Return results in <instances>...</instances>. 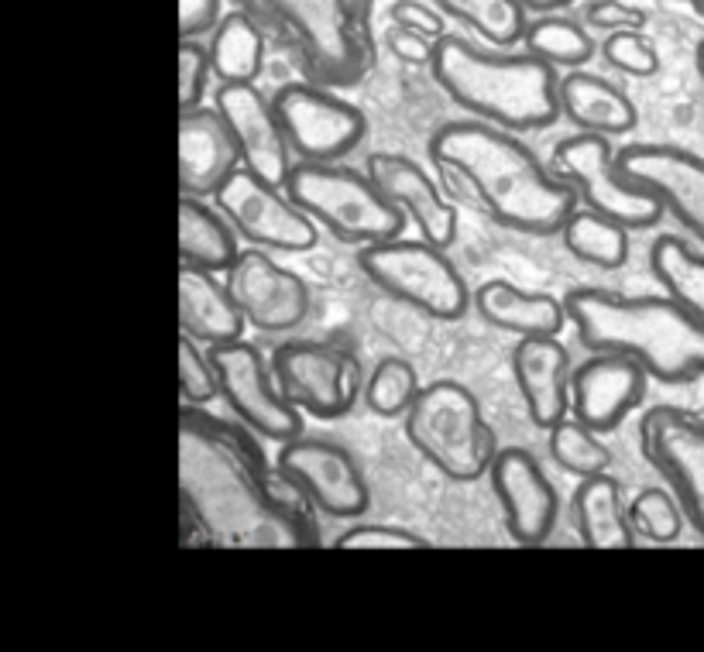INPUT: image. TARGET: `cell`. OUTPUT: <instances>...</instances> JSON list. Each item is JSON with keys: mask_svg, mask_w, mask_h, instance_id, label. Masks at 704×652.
Instances as JSON below:
<instances>
[{"mask_svg": "<svg viewBox=\"0 0 704 652\" xmlns=\"http://www.w3.org/2000/svg\"><path fill=\"white\" fill-rule=\"evenodd\" d=\"M388 18H392V24L409 27V32H419L433 42L440 35H447V24H443L440 11H433L430 4H416V0H396V4L388 8Z\"/></svg>", "mask_w": 704, "mask_h": 652, "instance_id": "60d3db41", "label": "cell"}, {"mask_svg": "<svg viewBox=\"0 0 704 652\" xmlns=\"http://www.w3.org/2000/svg\"><path fill=\"white\" fill-rule=\"evenodd\" d=\"M210 361L217 367V382L223 402L244 422L248 430L272 443H286L293 436H302V409L282 391L272 364L262 357V351L248 340H231V344H213Z\"/></svg>", "mask_w": 704, "mask_h": 652, "instance_id": "9c48e42d", "label": "cell"}, {"mask_svg": "<svg viewBox=\"0 0 704 652\" xmlns=\"http://www.w3.org/2000/svg\"><path fill=\"white\" fill-rule=\"evenodd\" d=\"M563 306L578 340L591 354H629L663 385H691L704 378V320L667 292L623 296L608 289H574Z\"/></svg>", "mask_w": 704, "mask_h": 652, "instance_id": "7a4b0ae2", "label": "cell"}, {"mask_svg": "<svg viewBox=\"0 0 704 652\" xmlns=\"http://www.w3.org/2000/svg\"><path fill=\"white\" fill-rule=\"evenodd\" d=\"M650 268L670 299H678L697 320H704V254L701 251H694L678 234H663L650 247Z\"/></svg>", "mask_w": 704, "mask_h": 652, "instance_id": "f546056e", "label": "cell"}, {"mask_svg": "<svg viewBox=\"0 0 704 652\" xmlns=\"http://www.w3.org/2000/svg\"><path fill=\"white\" fill-rule=\"evenodd\" d=\"M210 73V48H204L196 38H179V113L204 103Z\"/></svg>", "mask_w": 704, "mask_h": 652, "instance_id": "f35d334b", "label": "cell"}, {"mask_svg": "<svg viewBox=\"0 0 704 652\" xmlns=\"http://www.w3.org/2000/svg\"><path fill=\"white\" fill-rule=\"evenodd\" d=\"M220 24V0H179V38H200Z\"/></svg>", "mask_w": 704, "mask_h": 652, "instance_id": "7bdbcfd3", "label": "cell"}, {"mask_svg": "<svg viewBox=\"0 0 704 652\" xmlns=\"http://www.w3.org/2000/svg\"><path fill=\"white\" fill-rule=\"evenodd\" d=\"M337 550H430L427 535L403 526H351L333 540Z\"/></svg>", "mask_w": 704, "mask_h": 652, "instance_id": "74e56055", "label": "cell"}, {"mask_svg": "<svg viewBox=\"0 0 704 652\" xmlns=\"http://www.w3.org/2000/svg\"><path fill=\"white\" fill-rule=\"evenodd\" d=\"M210 63L220 82H255L265 66V38L244 11L223 14L210 32Z\"/></svg>", "mask_w": 704, "mask_h": 652, "instance_id": "83f0119b", "label": "cell"}, {"mask_svg": "<svg viewBox=\"0 0 704 652\" xmlns=\"http://www.w3.org/2000/svg\"><path fill=\"white\" fill-rule=\"evenodd\" d=\"M369 176L406 213V220L416 223L419 237L433 241L437 247H450L458 241L461 213L454 203L443 200L440 186L419 162L399 152H378L369 158Z\"/></svg>", "mask_w": 704, "mask_h": 652, "instance_id": "ffe728a7", "label": "cell"}, {"mask_svg": "<svg viewBox=\"0 0 704 652\" xmlns=\"http://www.w3.org/2000/svg\"><path fill=\"white\" fill-rule=\"evenodd\" d=\"M385 45L399 63H409V66H430L433 59V38L409 32V27H399V24L385 35Z\"/></svg>", "mask_w": 704, "mask_h": 652, "instance_id": "b9f144b4", "label": "cell"}, {"mask_svg": "<svg viewBox=\"0 0 704 652\" xmlns=\"http://www.w3.org/2000/svg\"><path fill=\"white\" fill-rule=\"evenodd\" d=\"M272 107L293 155L302 162H341L369 134V118L354 103L306 82H286L272 97Z\"/></svg>", "mask_w": 704, "mask_h": 652, "instance_id": "7c38bea8", "label": "cell"}, {"mask_svg": "<svg viewBox=\"0 0 704 652\" xmlns=\"http://www.w3.org/2000/svg\"><path fill=\"white\" fill-rule=\"evenodd\" d=\"M440 14L474 27L477 35L488 38L495 48H513L526 35V8L522 0H433Z\"/></svg>", "mask_w": 704, "mask_h": 652, "instance_id": "1f68e13d", "label": "cell"}, {"mask_svg": "<svg viewBox=\"0 0 704 652\" xmlns=\"http://www.w3.org/2000/svg\"><path fill=\"white\" fill-rule=\"evenodd\" d=\"M179 330L207 347L244 336L248 320L220 272L179 265Z\"/></svg>", "mask_w": 704, "mask_h": 652, "instance_id": "603a6c76", "label": "cell"}, {"mask_svg": "<svg viewBox=\"0 0 704 652\" xmlns=\"http://www.w3.org/2000/svg\"><path fill=\"white\" fill-rule=\"evenodd\" d=\"M550 168L563 183H571L578 189L581 203L587 210L623 223L629 231H650L667 213L657 192L618 173L612 141L605 134L578 131L571 137H563L550 155Z\"/></svg>", "mask_w": 704, "mask_h": 652, "instance_id": "ba28073f", "label": "cell"}, {"mask_svg": "<svg viewBox=\"0 0 704 652\" xmlns=\"http://www.w3.org/2000/svg\"><path fill=\"white\" fill-rule=\"evenodd\" d=\"M430 158L458 173L482 207L516 234L550 237L578 210V189L547 168L529 145L488 121H450L430 137Z\"/></svg>", "mask_w": 704, "mask_h": 652, "instance_id": "6da1fadb", "label": "cell"}, {"mask_svg": "<svg viewBox=\"0 0 704 652\" xmlns=\"http://www.w3.org/2000/svg\"><path fill=\"white\" fill-rule=\"evenodd\" d=\"M286 192L333 237L348 244H375L399 237L406 213L375 186L372 176L337 162H296Z\"/></svg>", "mask_w": 704, "mask_h": 652, "instance_id": "8992f818", "label": "cell"}, {"mask_svg": "<svg viewBox=\"0 0 704 652\" xmlns=\"http://www.w3.org/2000/svg\"><path fill=\"white\" fill-rule=\"evenodd\" d=\"M430 73L461 110L505 131H543L563 113L557 66L532 52H495L447 32L433 42Z\"/></svg>", "mask_w": 704, "mask_h": 652, "instance_id": "3957f363", "label": "cell"}, {"mask_svg": "<svg viewBox=\"0 0 704 652\" xmlns=\"http://www.w3.org/2000/svg\"><path fill=\"white\" fill-rule=\"evenodd\" d=\"M278 474L330 519H358L369 508V480L354 453L320 436H293L275 457Z\"/></svg>", "mask_w": 704, "mask_h": 652, "instance_id": "5bb4252c", "label": "cell"}, {"mask_svg": "<svg viewBox=\"0 0 704 652\" xmlns=\"http://www.w3.org/2000/svg\"><path fill=\"white\" fill-rule=\"evenodd\" d=\"M217 110L228 118L248 173L258 179L286 189L293 173V148L282 131V121L272 100L255 87V82H220Z\"/></svg>", "mask_w": 704, "mask_h": 652, "instance_id": "ac0fdd59", "label": "cell"}, {"mask_svg": "<svg viewBox=\"0 0 704 652\" xmlns=\"http://www.w3.org/2000/svg\"><path fill=\"white\" fill-rule=\"evenodd\" d=\"M228 286L244 320L262 333L296 330L309 313L306 281L296 272L275 265L265 247H251L238 254V262L228 272Z\"/></svg>", "mask_w": 704, "mask_h": 652, "instance_id": "d6986e66", "label": "cell"}, {"mask_svg": "<svg viewBox=\"0 0 704 652\" xmlns=\"http://www.w3.org/2000/svg\"><path fill=\"white\" fill-rule=\"evenodd\" d=\"M244 165L228 118L213 107L179 113V189L183 196H217Z\"/></svg>", "mask_w": 704, "mask_h": 652, "instance_id": "44dd1931", "label": "cell"}, {"mask_svg": "<svg viewBox=\"0 0 704 652\" xmlns=\"http://www.w3.org/2000/svg\"><path fill=\"white\" fill-rule=\"evenodd\" d=\"M618 173L660 196L667 213L678 217L704 244V158L678 145H629L615 155Z\"/></svg>", "mask_w": 704, "mask_h": 652, "instance_id": "e0dca14e", "label": "cell"}, {"mask_svg": "<svg viewBox=\"0 0 704 652\" xmlns=\"http://www.w3.org/2000/svg\"><path fill=\"white\" fill-rule=\"evenodd\" d=\"M584 18L591 27H598V32H623V27H639L642 32L646 24V11L626 4V0H591Z\"/></svg>", "mask_w": 704, "mask_h": 652, "instance_id": "ab89813d", "label": "cell"}, {"mask_svg": "<svg viewBox=\"0 0 704 652\" xmlns=\"http://www.w3.org/2000/svg\"><path fill=\"white\" fill-rule=\"evenodd\" d=\"M200 340H193L189 333L179 336V391L186 406H207L220 395L217 367L210 354H200Z\"/></svg>", "mask_w": 704, "mask_h": 652, "instance_id": "8d00e7d4", "label": "cell"}, {"mask_svg": "<svg viewBox=\"0 0 704 652\" xmlns=\"http://www.w3.org/2000/svg\"><path fill=\"white\" fill-rule=\"evenodd\" d=\"M602 55L605 63L626 76H657L660 69V52L657 45L646 38L639 27H623V32H608L602 42Z\"/></svg>", "mask_w": 704, "mask_h": 652, "instance_id": "d590c367", "label": "cell"}, {"mask_svg": "<svg viewBox=\"0 0 704 652\" xmlns=\"http://www.w3.org/2000/svg\"><path fill=\"white\" fill-rule=\"evenodd\" d=\"M419 375L406 357H382L364 382V406L382 419H399L419 395Z\"/></svg>", "mask_w": 704, "mask_h": 652, "instance_id": "836d02e7", "label": "cell"}, {"mask_svg": "<svg viewBox=\"0 0 704 652\" xmlns=\"http://www.w3.org/2000/svg\"><path fill=\"white\" fill-rule=\"evenodd\" d=\"M646 382H650V372L636 357L595 351L571 375V416L605 436L642 406Z\"/></svg>", "mask_w": 704, "mask_h": 652, "instance_id": "2e32d148", "label": "cell"}, {"mask_svg": "<svg viewBox=\"0 0 704 652\" xmlns=\"http://www.w3.org/2000/svg\"><path fill=\"white\" fill-rule=\"evenodd\" d=\"M241 234L223 210L207 207L200 196L179 200V262L228 275L241 254Z\"/></svg>", "mask_w": 704, "mask_h": 652, "instance_id": "4316f807", "label": "cell"}, {"mask_svg": "<svg viewBox=\"0 0 704 652\" xmlns=\"http://www.w3.org/2000/svg\"><path fill=\"white\" fill-rule=\"evenodd\" d=\"M513 375L532 427L550 430L571 412V354L557 336H519Z\"/></svg>", "mask_w": 704, "mask_h": 652, "instance_id": "7402d4cb", "label": "cell"}, {"mask_svg": "<svg viewBox=\"0 0 704 652\" xmlns=\"http://www.w3.org/2000/svg\"><path fill=\"white\" fill-rule=\"evenodd\" d=\"M571 516L578 540L591 550H632L636 529L629 519V505L623 501V485L605 471L581 477L571 501Z\"/></svg>", "mask_w": 704, "mask_h": 652, "instance_id": "d4e9b609", "label": "cell"}, {"mask_svg": "<svg viewBox=\"0 0 704 652\" xmlns=\"http://www.w3.org/2000/svg\"><path fill=\"white\" fill-rule=\"evenodd\" d=\"M571 4H578V0H522V8L526 11H532V14H557V11H563V8H571Z\"/></svg>", "mask_w": 704, "mask_h": 652, "instance_id": "ee69618b", "label": "cell"}, {"mask_svg": "<svg viewBox=\"0 0 704 652\" xmlns=\"http://www.w3.org/2000/svg\"><path fill=\"white\" fill-rule=\"evenodd\" d=\"M427 237H388L358 247V265L375 286L433 320H461L474 309V292L458 265Z\"/></svg>", "mask_w": 704, "mask_h": 652, "instance_id": "52a82bcc", "label": "cell"}, {"mask_svg": "<svg viewBox=\"0 0 704 652\" xmlns=\"http://www.w3.org/2000/svg\"><path fill=\"white\" fill-rule=\"evenodd\" d=\"M474 309L488 327L516 336H557L568 323V306L550 292H529L505 278L482 281L474 292Z\"/></svg>", "mask_w": 704, "mask_h": 652, "instance_id": "cb8c5ba5", "label": "cell"}, {"mask_svg": "<svg viewBox=\"0 0 704 652\" xmlns=\"http://www.w3.org/2000/svg\"><path fill=\"white\" fill-rule=\"evenodd\" d=\"M522 48L560 69H584L598 52L591 32H584V24L563 14H543L537 21H529Z\"/></svg>", "mask_w": 704, "mask_h": 652, "instance_id": "4dcf8cb0", "label": "cell"}, {"mask_svg": "<svg viewBox=\"0 0 704 652\" xmlns=\"http://www.w3.org/2000/svg\"><path fill=\"white\" fill-rule=\"evenodd\" d=\"M547 433H550V457L557 461L560 471L574 477H591L612 467V450L598 440L602 433L584 427L578 416H563Z\"/></svg>", "mask_w": 704, "mask_h": 652, "instance_id": "d6a6232c", "label": "cell"}, {"mask_svg": "<svg viewBox=\"0 0 704 652\" xmlns=\"http://www.w3.org/2000/svg\"><path fill=\"white\" fill-rule=\"evenodd\" d=\"M492 491L502 505L505 529L519 546H540L557 529L560 501L540 461L522 446H505L492 461Z\"/></svg>", "mask_w": 704, "mask_h": 652, "instance_id": "9a60e30c", "label": "cell"}, {"mask_svg": "<svg viewBox=\"0 0 704 652\" xmlns=\"http://www.w3.org/2000/svg\"><path fill=\"white\" fill-rule=\"evenodd\" d=\"M560 107L563 118L578 124V131L605 137H623L639 121L636 103L615 82L584 69H571L560 79Z\"/></svg>", "mask_w": 704, "mask_h": 652, "instance_id": "484cf974", "label": "cell"}, {"mask_svg": "<svg viewBox=\"0 0 704 652\" xmlns=\"http://www.w3.org/2000/svg\"><path fill=\"white\" fill-rule=\"evenodd\" d=\"M629 519H632L636 535H642V540L673 543V540H681L688 516H684V508H681V501H678V495H673V491L642 488L629 505Z\"/></svg>", "mask_w": 704, "mask_h": 652, "instance_id": "e575fe53", "label": "cell"}, {"mask_svg": "<svg viewBox=\"0 0 704 652\" xmlns=\"http://www.w3.org/2000/svg\"><path fill=\"white\" fill-rule=\"evenodd\" d=\"M560 237H563V247L591 268L615 272L629 262V226L615 223L587 207L571 213Z\"/></svg>", "mask_w": 704, "mask_h": 652, "instance_id": "f1b7e54d", "label": "cell"}, {"mask_svg": "<svg viewBox=\"0 0 704 652\" xmlns=\"http://www.w3.org/2000/svg\"><path fill=\"white\" fill-rule=\"evenodd\" d=\"M213 200L223 210V217L234 223L241 241H248L251 247L309 251L320 241L317 220L299 203H293V196L286 189L258 179L255 173H248L244 165L220 186Z\"/></svg>", "mask_w": 704, "mask_h": 652, "instance_id": "30bf717a", "label": "cell"}, {"mask_svg": "<svg viewBox=\"0 0 704 652\" xmlns=\"http://www.w3.org/2000/svg\"><path fill=\"white\" fill-rule=\"evenodd\" d=\"M694 66H697V76H701V82H704V42L694 48Z\"/></svg>", "mask_w": 704, "mask_h": 652, "instance_id": "f6af8a7d", "label": "cell"}, {"mask_svg": "<svg viewBox=\"0 0 704 652\" xmlns=\"http://www.w3.org/2000/svg\"><path fill=\"white\" fill-rule=\"evenodd\" d=\"M272 372L282 391L317 419H341L358 406L364 395L361 364L333 344L317 340H289L272 357Z\"/></svg>", "mask_w": 704, "mask_h": 652, "instance_id": "8fae6325", "label": "cell"}, {"mask_svg": "<svg viewBox=\"0 0 704 652\" xmlns=\"http://www.w3.org/2000/svg\"><path fill=\"white\" fill-rule=\"evenodd\" d=\"M403 419L413 450H419L443 477L468 485L492 471L498 436L468 385L454 378L422 385Z\"/></svg>", "mask_w": 704, "mask_h": 652, "instance_id": "277c9868", "label": "cell"}, {"mask_svg": "<svg viewBox=\"0 0 704 652\" xmlns=\"http://www.w3.org/2000/svg\"><path fill=\"white\" fill-rule=\"evenodd\" d=\"M639 450L704 540V419L678 406H657L639 422Z\"/></svg>", "mask_w": 704, "mask_h": 652, "instance_id": "4fadbf2b", "label": "cell"}, {"mask_svg": "<svg viewBox=\"0 0 704 652\" xmlns=\"http://www.w3.org/2000/svg\"><path fill=\"white\" fill-rule=\"evenodd\" d=\"M296 38L306 66L330 87H351L375 63L372 0H262Z\"/></svg>", "mask_w": 704, "mask_h": 652, "instance_id": "5b68a950", "label": "cell"}]
</instances>
